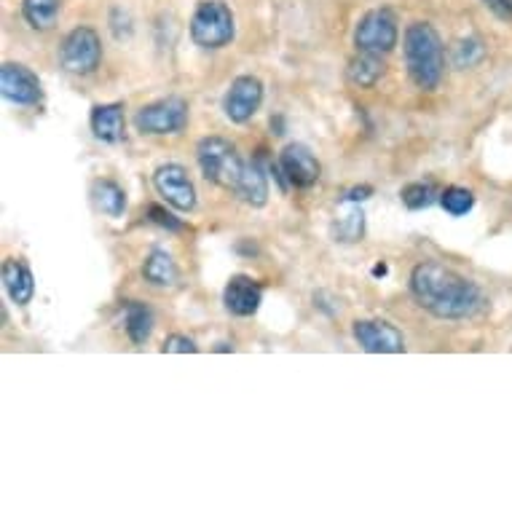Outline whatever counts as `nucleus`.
Wrapping results in <instances>:
<instances>
[{
  "mask_svg": "<svg viewBox=\"0 0 512 512\" xmlns=\"http://www.w3.org/2000/svg\"><path fill=\"white\" fill-rule=\"evenodd\" d=\"M22 14L33 30H51L57 25L59 0H22Z\"/></svg>",
  "mask_w": 512,
  "mask_h": 512,
  "instance_id": "21",
  "label": "nucleus"
},
{
  "mask_svg": "<svg viewBox=\"0 0 512 512\" xmlns=\"http://www.w3.org/2000/svg\"><path fill=\"white\" fill-rule=\"evenodd\" d=\"M59 62L62 68L73 73V76H89L100 68L102 62V43L100 35L94 33L92 27H76L68 38L62 41L59 49Z\"/></svg>",
  "mask_w": 512,
  "mask_h": 512,
  "instance_id": "6",
  "label": "nucleus"
},
{
  "mask_svg": "<svg viewBox=\"0 0 512 512\" xmlns=\"http://www.w3.org/2000/svg\"><path fill=\"white\" fill-rule=\"evenodd\" d=\"M279 169H282L287 185H295V188H311L322 172L317 156L303 143H290L279 153Z\"/></svg>",
  "mask_w": 512,
  "mask_h": 512,
  "instance_id": "12",
  "label": "nucleus"
},
{
  "mask_svg": "<svg viewBox=\"0 0 512 512\" xmlns=\"http://www.w3.org/2000/svg\"><path fill=\"white\" fill-rule=\"evenodd\" d=\"M153 185H156L159 196H164L167 204H172L175 210H196V188L188 177V169L180 167V164H161L153 172Z\"/></svg>",
  "mask_w": 512,
  "mask_h": 512,
  "instance_id": "8",
  "label": "nucleus"
},
{
  "mask_svg": "<svg viewBox=\"0 0 512 512\" xmlns=\"http://www.w3.org/2000/svg\"><path fill=\"white\" fill-rule=\"evenodd\" d=\"M400 199L408 210H424L435 202V188L429 183H411L400 191Z\"/></svg>",
  "mask_w": 512,
  "mask_h": 512,
  "instance_id": "24",
  "label": "nucleus"
},
{
  "mask_svg": "<svg viewBox=\"0 0 512 512\" xmlns=\"http://www.w3.org/2000/svg\"><path fill=\"white\" fill-rule=\"evenodd\" d=\"M126 116L124 102H105L92 110V132L102 143H121L124 140Z\"/></svg>",
  "mask_w": 512,
  "mask_h": 512,
  "instance_id": "14",
  "label": "nucleus"
},
{
  "mask_svg": "<svg viewBox=\"0 0 512 512\" xmlns=\"http://www.w3.org/2000/svg\"><path fill=\"white\" fill-rule=\"evenodd\" d=\"M373 274H376V277H384V274H387V266H384V263H378V266H373Z\"/></svg>",
  "mask_w": 512,
  "mask_h": 512,
  "instance_id": "30",
  "label": "nucleus"
},
{
  "mask_svg": "<svg viewBox=\"0 0 512 512\" xmlns=\"http://www.w3.org/2000/svg\"><path fill=\"white\" fill-rule=\"evenodd\" d=\"M161 352H164V354H196V352H199V346H196L194 338L180 336V333H175V336H169L167 341H164Z\"/></svg>",
  "mask_w": 512,
  "mask_h": 512,
  "instance_id": "26",
  "label": "nucleus"
},
{
  "mask_svg": "<svg viewBox=\"0 0 512 512\" xmlns=\"http://www.w3.org/2000/svg\"><path fill=\"white\" fill-rule=\"evenodd\" d=\"M263 105V84L261 78L255 76H239L231 84L223 100V110H226L228 121L234 124H247Z\"/></svg>",
  "mask_w": 512,
  "mask_h": 512,
  "instance_id": "9",
  "label": "nucleus"
},
{
  "mask_svg": "<svg viewBox=\"0 0 512 512\" xmlns=\"http://www.w3.org/2000/svg\"><path fill=\"white\" fill-rule=\"evenodd\" d=\"M137 132L143 135H177L188 126V102L183 97H164L137 110Z\"/></svg>",
  "mask_w": 512,
  "mask_h": 512,
  "instance_id": "5",
  "label": "nucleus"
},
{
  "mask_svg": "<svg viewBox=\"0 0 512 512\" xmlns=\"http://www.w3.org/2000/svg\"><path fill=\"white\" fill-rule=\"evenodd\" d=\"M196 159L202 167V175L220 188L234 191L239 177H242L244 161L236 153V145L226 137H204L196 145Z\"/></svg>",
  "mask_w": 512,
  "mask_h": 512,
  "instance_id": "3",
  "label": "nucleus"
},
{
  "mask_svg": "<svg viewBox=\"0 0 512 512\" xmlns=\"http://www.w3.org/2000/svg\"><path fill=\"white\" fill-rule=\"evenodd\" d=\"M440 204H443V210L448 215L462 218V215H467L475 207V194L462 188V185H451V188H445L443 194H440Z\"/></svg>",
  "mask_w": 512,
  "mask_h": 512,
  "instance_id": "22",
  "label": "nucleus"
},
{
  "mask_svg": "<svg viewBox=\"0 0 512 512\" xmlns=\"http://www.w3.org/2000/svg\"><path fill=\"white\" fill-rule=\"evenodd\" d=\"M218 352H234V346H231V344H220Z\"/></svg>",
  "mask_w": 512,
  "mask_h": 512,
  "instance_id": "31",
  "label": "nucleus"
},
{
  "mask_svg": "<svg viewBox=\"0 0 512 512\" xmlns=\"http://www.w3.org/2000/svg\"><path fill=\"white\" fill-rule=\"evenodd\" d=\"M502 22H512V0H483Z\"/></svg>",
  "mask_w": 512,
  "mask_h": 512,
  "instance_id": "28",
  "label": "nucleus"
},
{
  "mask_svg": "<svg viewBox=\"0 0 512 512\" xmlns=\"http://www.w3.org/2000/svg\"><path fill=\"white\" fill-rule=\"evenodd\" d=\"M3 287H6V293H9V298L17 306H27L35 295L33 271L27 269L22 261H17V258H9V261L3 263Z\"/></svg>",
  "mask_w": 512,
  "mask_h": 512,
  "instance_id": "16",
  "label": "nucleus"
},
{
  "mask_svg": "<svg viewBox=\"0 0 512 512\" xmlns=\"http://www.w3.org/2000/svg\"><path fill=\"white\" fill-rule=\"evenodd\" d=\"M403 51L405 68H408L413 84L424 92H435L443 81L445 68V49L440 33L429 22H413L405 30Z\"/></svg>",
  "mask_w": 512,
  "mask_h": 512,
  "instance_id": "2",
  "label": "nucleus"
},
{
  "mask_svg": "<svg viewBox=\"0 0 512 512\" xmlns=\"http://www.w3.org/2000/svg\"><path fill=\"white\" fill-rule=\"evenodd\" d=\"M234 194L244 204H250V207H266V202H269V177H266L258 161H247L244 164Z\"/></svg>",
  "mask_w": 512,
  "mask_h": 512,
  "instance_id": "15",
  "label": "nucleus"
},
{
  "mask_svg": "<svg viewBox=\"0 0 512 512\" xmlns=\"http://www.w3.org/2000/svg\"><path fill=\"white\" fill-rule=\"evenodd\" d=\"M483 54H486V51H483L480 41H475V38H470V41H459L454 49V62L459 68H472V65H478L480 59H483Z\"/></svg>",
  "mask_w": 512,
  "mask_h": 512,
  "instance_id": "25",
  "label": "nucleus"
},
{
  "mask_svg": "<svg viewBox=\"0 0 512 512\" xmlns=\"http://www.w3.org/2000/svg\"><path fill=\"white\" fill-rule=\"evenodd\" d=\"M223 303L234 317H252L261 309L263 303V285L258 279L247 277V274H234L228 279L226 290H223Z\"/></svg>",
  "mask_w": 512,
  "mask_h": 512,
  "instance_id": "13",
  "label": "nucleus"
},
{
  "mask_svg": "<svg viewBox=\"0 0 512 512\" xmlns=\"http://www.w3.org/2000/svg\"><path fill=\"white\" fill-rule=\"evenodd\" d=\"M373 196V188L370 185H357V188H349L344 194V202L349 204H357V202H365V199H370Z\"/></svg>",
  "mask_w": 512,
  "mask_h": 512,
  "instance_id": "29",
  "label": "nucleus"
},
{
  "mask_svg": "<svg viewBox=\"0 0 512 512\" xmlns=\"http://www.w3.org/2000/svg\"><path fill=\"white\" fill-rule=\"evenodd\" d=\"M397 38V17L389 9L368 11L354 30V46L370 54H389L397 46Z\"/></svg>",
  "mask_w": 512,
  "mask_h": 512,
  "instance_id": "7",
  "label": "nucleus"
},
{
  "mask_svg": "<svg viewBox=\"0 0 512 512\" xmlns=\"http://www.w3.org/2000/svg\"><path fill=\"white\" fill-rule=\"evenodd\" d=\"M124 325L126 336L135 346H143L153 333V325H156V317H153L151 306H145L140 301H129L124 306Z\"/></svg>",
  "mask_w": 512,
  "mask_h": 512,
  "instance_id": "17",
  "label": "nucleus"
},
{
  "mask_svg": "<svg viewBox=\"0 0 512 512\" xmlns=\"http://www.w3.org/2000/svg\"><path fill=\"white\" fill-rule=\"evenodd\" d=\"M411 293L421 309L440 319L475 317L486 303L475 282L435 261L419 263L411 271Z\"/></svg>",
  "mask_w": 512,
  "mask_h": 512,
  "instance_id": "1",
  "label": "nucleus"
},
{
  "mask_svg": "<svg viewBox=\"0 0 512 512\" xmlns=\"http://www.w3.org/2000/svg\"><path fill=\"white\" fill-rule=\"evenodd\" d=\"M143 277L153 287H175L180 271H177L175 258L167 250H153L143 263Z\"/></svg>",
  "mask_w": 512,
  "mask_h": 512,
  "instance_id": "18",
  "label": "nucleus"
},
{
  "mask_svg": "<svg viewBox=\"0 0 512 512\" xmlns=\"http://www.w3.org/2000/svg\"><path fill=\"white\" fill-rule=\"evenodd\" d=\"M354 338L357 344L368 354H403L405 352V338L403 333L381 322V319H357L354 322Z\"/></svg>",
  "mask_w": 512,
  "mask_h": 512,
  "instance_id": "10",
  "label": "nucleus"
},
{
  "mask_svg": "<svg viewBox=\"0 0 512 512\" xmlns=\"http://www.w3.org/2000/svg\"><path fill=\"white\" fill-rule=\"evenodd\" d=\"M362 234H365V215H362L357 207L344 212V215L338 218L336 226H333L336 242H360Z\"/></svg>",
  "mask_w": 512,
  "mask_h": 512,
  "instance_id": "23",
  "label": "nucleus"
},
{
  "mask_svg": "<svg viewBox=\"0 0 512 512\" xmlns=\"http://www.w3.org/2000/svg\"><path fill=\"white\" fill-rule=\"evenodd\" d=\"M384 76V62H381V54H370V51H362L360 57H354L349 62V81L360 89H370L376 86L378 78Z\"/></svg>",
  "mask_w": 512,
  "mask_h": 512,
  "instance_id": "20",
  "label": "nucleus"
},
{
  "mask_svg": "<svg viewBox=\"0 0 512 512\" xmlns=\"http://www.w3.org/2000/svg\"><path fill=\"white\" fill-rule=\"evenodd\" d=\"M0 94L14 105H38L43 92L33 70L19 62H6L0 68Z\"/></svg>",
  "mask_w": 512,
  "mask_h": 512,
  "instance_id": "11",
  "label": "nucleus"
},
{
  "mask_svg": "<svg viewBox=\"0 0 512 512\" xmlns=\"http://www.w3.org/2000/svg\"><path fill=\"white\" fill-rule=\"evenodd\" d=\"M234 14L223 0H202L191 17V38L202 49H223L234 41Z\"/></svg>",
  "mask_w": 512,
  "mask_h": 512,
  "instance_id": "4",
  "label": "nucleus"
},
{
  "mask_svg": "<svg viewBox=\"0 0 512 512\" xmlns=\"http://www.w3.org/2000/svg\"><path fill=\"white\" fill-rule=\"evenodd\" d=\"M148 220L156 223V226L167 228V231H183V223H180L172 212L159 207V204H151V207H148Z\"/></svg>",
  "mask_w": 512,
  "mask_h": 512,
  "instance_id": "27",
  "label": "nucleus"
},
{
  "mask_svg": "<svg viewBox=\"0 0 512 512\" xmlns=\"http://www.w3.org/2000/svg\"><path fill=\"white\" fill-rule=\"evenodd\" d=\"M92 202L94 207L102 212V215H108V218H121L126 210V194L124 188L113 180H94L92 183Z\"/></svg>",
  "mask_w": 512,
  "mask_h": 512,
  "instance_id": "19",
  "label": "nucleus"
}]
</instances>
